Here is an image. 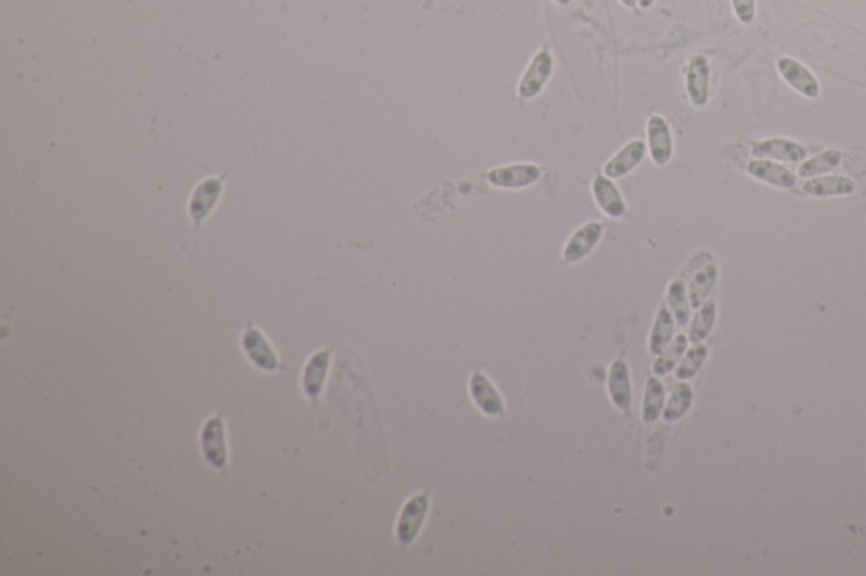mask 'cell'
<instances>
[{
	"label": "cell",
	"instance_id": "obj_30",
	"mask_svg": "<svg viewBox=\"0 0 866 576\" xmlns=\"http://www.w3.org/2000/svg\"><path fill=\"white\" fill-rule=\"evenodd\" d=\"M620 2H622V7H626V9H635L638 5V0H620Z\"/></svg>",
	"mask_w": 866,
	"mask_h": 576
},
{
	"label": "cell",
	"instance_id": "obj_25",
	"mask_svg": "<svg viewBox=\"0 0 866 576\" xmlns=\"http://www.w3.org/2000/svg\"><path fill=\"white\" fill-rule=\"evenodd\" d=\"M667 299L670 305V311L676 318L678 326H686L690 320V299L689 291L684 279H676L670 282L668 291H667Z\"/></svg>",
	"mask_w": 866,
	"mask_h": 576
},
{
	"label": "cell",
	"instance_id": "obj_12",
	"mask_svg": "<svg viewBox=\"0 0 866 576\" xmlns=\"http://www.w3.org/2000/svg\"><path fill=\"white\" fill-rule=\"evenodd\" d=\"M709 88H711L709 61L703 54H696L690 58L686 68V90L689 95L690 102L696 107L707 105Z\"/></svg>",
	"mask_w": 866,
	"mask_h": 576
},
{
	"label": "cell",
	"instance_id": "obj_21",
	"mask_svg": "<svg viewBox=\"0 0 866 576\" xmlns=\"http://www.w3.org/2000/svg\"><path fill=\"white\" fill-rule=\"evenodd\" d=\"M692 401H694V389L686 380H680L676 384L670 398L665 402L663 419L667 423H676L678 419H682L689 413Z\"/></svg>",
	"mask_w": 866,
	"mask_h": 576
},
{
	"label": "cell",
	"instance_id": "obj_31",
	"mask_svg": "<svg viewBox=\"0 0 866 576\" xmlns=\"http://www.w3.org/2000/svg\"><path fill=\"white\" fill-rule=\"evenodd\" d=\"M554 2L557 5H562V7H567L572 4V0H554Z\"/></svg>",
	"mask_w": 866,
	"mask_h": 576
},
{
	"label": "cell",
	"instance_id": "obj_10",
	"mask_svg": "<svg viewBox=\"0 0 866 576\" xmlns=\"http://www.w3.org/2000/svg\"><path fill=\"white\" fill-rule=\"evenodd\" d=\"M604 227L599 222H587L577 228L570 237L562 251V261L566 264H577L585 259L595 249V245L603 239Z\"/></svg>",
	"mask_w": 866,
	"mask_h": 576
},
{
	"label": "cell",
	"instance_id": "obj_6",
	"mask_svg": "<svg viewBox=\"0 0 866 576\" xmlns=\"http://www.w3.org/2000/svg\"><path fill=\"white\" fill-rule=\"evenodd\" d=\"M554 56L548 50H540L539 53H535L518 83V96L523 100L539 96L554 73Z\"/></svg>",
	"mask_w": 866,
	"mask_h": 576
},
{
	"label": "cell",
	"instance_id": "obj_1",
	"mask_svg": "<svg viewBox=\"0 0 866 576\" xmlns=\"http://www.w3.org/2000/svg\"><path fill=\"white\" fill-rule=\"evenodd\" d=\"M227 176H229L227 173L207 176L195 185V188L191 189L189 198V215L193 228L197 232L203 227V224L208 220L210 215L214 214L216 205L222 200Z\"/></svg>",
	"mask_w": 866,
	"mask_h": 576
},
{
	"label": "cell",
	"instance_id": "obj_28",
	"mask_svg": "<svg viewBox=\"0 0 866 576\" xmlns=\"http://www.w3.org/2000/svg\"><path fill=\"white\" fill-rule=\"evenodd\" d=\"M732 11L738 21L743 24H751L757 17V0H731Z\"/></svg>",
	"mask_w": 866,
	"mask_h": 576
},
{
	"label": "cell",
	"instance_id": "obj_7",
	"mask_svg": "<svg viewBox=\"0 0 866 576\" xmlns=\"http://www.w3.org/2000/svg\"><path fill=\"white\" fill-rule=\"evenodd\" d=\"M469 396L473 399L474 406L487 417L496 419L504 415V401L501 398L500 390L489 380V377L484 372L474 370L473 376L469 379Z\"/></svg>",
	"mask_w": 866,
	"mask_h": 576
},
{
	"label": "cell",
	"instance_id": "obj_3",
	"mask_svg": "<svg viewBox=\"0 0 866 576\" xmlns=\"http://www.w3.org/2000/svg\"><path fill=\"white\" fill-rule=\"evenodd\" d=\"M200 446L205 462L220 473H226L229 465V444L227 429L222 413L212 415L203 425L200 433Z\"/></svg>",
	"mask_w": 866,
	"mask_h": 576
},
{
	"label": "cell",
	"instance_id": "obj_16",
	"mask_svg": "<svg viewBox=\"0 0 866 576\" xmlns=\"http://www.w3.org/2000/svg\"><path fill=\"white\" fill-rule=\"evenodd\" d=\"M751 154L757 160H770V161L780 162H802L807 156V151L798 142L788 141V139H767L755 144Z\"/></svg>",
	"mask_w": 866,
	"mask_h": 576
},
{
	"label": "cell",
	"instance_id": "obj_26",
	"mask_svg": "<svg viewBox=\"0 0 866 576\" xmlns=\"http://www.w3.org/2000/svg\"><path fill=\"white\" fill-rule=\"evenodd\" d=\"M716 301H713V299L705 301L701 308H697L694 320L690 322L689 342H692L694 345L704 342L713 332V326L716 322Z\"/></svg>",
	"mask_w": 866,
	"mask_h": 576
},
{
	"label": "cell",
	"instance_id": "obj_24",
	"mask_svg": "<svg viewBox=\"0 0 866 576\" xmlns=\"http://www.w3.org/2000/svg\"><path fill=\"white\" fill-rule=\"evenodd\" d=\"M841 161H843V154L839 151L827 149V151H823L821 154L814 156L811 160L802 162L798 166V176L804 178V179H811V178L825 175V173L836 169Z\"/></svg>",
	"mask_w": 866,
	"mask_h": 576
},
{
	"label": "cell",
	"instance_id": "obj_29",
	"mask_svg": "<svg viewBox=\"0 0 866 576\" xmlns=\"http://www.w3.org/2000/svg\"><path fill=\"white\" fill-rule=\"evenodd\" d=\"M657 0H638V7L640 9H650Z\"/></svg>",
	"mask_w": 866,
	"mask_h": 576
},
{
	"label": "cell",
	"instance_id": "obj_13",
	"mask_svg": "<svg viewBox=\"0 0 866 576\" xmlns=\"http://www.w3.org/2000/svg\"><path fill=\"white\" fill-rule=\"evenodd\" d=\"M608 394L609 399L616 409L622 413H628L633 401V386H631V376H630V367L622 359H616L611 363L608 372Z\"/></svg>",
	"mask_w": 866,
	"mask_h": 576
},
{
	"label": "cell",
	"instance_id": "obj_2",
	"mask_svg": "<svg viewBox=\"0 0 866 576\" xmlns=\"http://www.w3.org/2000/svg\"><path fill=\"white\" fill-rule=\"evenodd\" d=\"M428 509H430V490H423L406 500L400 510L396 527H394V536L400 546L408 548L419 539V533L427 521Z\"/></svg>",
	"mask_w": 866,
	"mask_h": 576
},
{
	"label": "cell",
	"instance_id": "obj_4",
	"mask_svg": "<svg viewBox=\"0 0 866 576\" xmlns=\"http://www.w3.org/2000/svg\"><path fill=\"white\" fill-rule=\"evenodd\" d=\"M241 347L247 361L263 372H280L286 369L280 355L271 345L268 336L264 335V332L253 323H247L244 328Z\"/></svg>",
	"mask_w": 866,
	"mask_h": 576
},
{
	"label": "cell",
	"instance_id": "obj_15",
	"mask_svg": "<svg viewBox=\"0 0 866 576\" xmlns=\"http://www.w3.org/2000/svg\"><path fill=\"white\" fill-rule=\"evenodd\" d=\"M645 154L647 144L641 139L630 141L603 166V175L611 179H620L622 176L630 175L640 166V162L645 160Z\"/></svg>",
	"mask_w": 866,
	"mask_h": 576
},
{
	"label": "cell",
	"instance_id": "obj_14",
	"mask_svg": "<svg viewBox=\"0 0 866 576\" xmlns=\"http://www.w3.org/2000/svg\"><path fill=\"white\" fill-rule=\"evenodd\" d=\"M591 191L599 210L609 218H622L628 214V206L624 203L622 191L608 176H594L591 183Z\"/></svg>",
	"mask_w": 866,
	"mask_h": 576
},
{
	"label": "cell",
	"instance_id": "obj_11",
	"mask_svg": "<svg viewBox=\"0 0 866 576\" xmlns=\"http://www.w3.org/2000/svg\"><path fill=\"white\" fill-rule=\"evenodd\" d=\"M332 353H334L332 347L318 350L311 355L303 367L301 388L310 401H318V398L324 394L325 379L330 369Z\"/></svg>",
	"mask_w": 866,
	"mask_h": 576
},
{
	"label": "cell",
	"instance_id": "obj_9",
	"mask_svg": "<svg viewBox=\"0 0 866 576\" xmlns=\"http://www.w3.org/2000/svg\"><path fill=\"white\" fill-rule=\"evenodd\" d=\"M647 149L653 164L665 166L674 154V139L668 122L660 114L650 115L647 121Z\"/></svg>",
	"mask_w": 866,
	"mask_h": 576
},
{
	"label": "cell",
	"instance_id": "obj_20",
	"mask_svg": "<svg viewBox=\"0 0 866 576\" xmlns=\"http://www.w3.org/2000/svg\"><path fill=\"white\" fill-rule=\"evenodd\" d=\"M717 281V268L714 264H705L701 269H697L692 276L689 282V299L692 308H701L704 303L707 301V296L711 295L713 288Z\"/></svg>",
	"mask_w": 866,
	"mask_h": 576
},
{
	"label": "cell",
	"instance_id": "obj_27",
	"mask_svg": "<svg viewBox=\"0 0 866 576\" xmlns=\"http://www.w3.org/2000/svg\"><path fill=\"white\" fill-rule=\"evenodd\" d=\"M707 353H709V350H707L705 345H701V343H697L696 347L687 350L676 367L677 379H678V380H689V379L696 376V374L701 370L704 362H705Z\"/></svg>",
	"mask_w": 866,
	"mask_h": 576
},
{
	"label": "cell",
	"instance_id": "obj_17",
	"mask_svg": "<svg viewBox=\"0 0 866 576\" xmlns=\"http://www.w3.org/2000/svg\"><path fill=\"white\" fill-rule=\"evenodd\" d=\"M748 173L758 181L777 188H792L797 183L796 176L788 168L770 160H753L748 164Z\"/></svg>",
	"mask_w": 866,
	"mask_h": 576
},
{
	"label": "cell",
	"instance_id": "obj_5",
	"mask_svg": "<svg viewBox=\"0 0 866 576\" xmlns=\"http://www.w3.org/2000/svg\"><path fill=\"white\" fill-rule=\"evenodd\" d=\"M541 178L540 166L533 162H516L508 166L493 168L486 173L491 187L502 189H521L533 187Z\"/></svg>",
	"mask_w": 866,
	"mask_h": 576
},
{
	"label": "cell",
	"instance_id": "obj_18",
	"mask_svg": "<svg viewBox=\"0 0 866 576\" xmlns=\"http://www.w3.org/2000/svg\"><path fill=\"white\" fill-rule=\"evenodd\" d=\"M854 189L856 185L848 176H817V178L807 179L802 185L804 193L817 198L844 197V195H852Z\"/></svg>",
	"mask_w": 866,
	"mask_h": 576
},
{
	"label": "cell",
	"instance_id": "obj_8",
	"mask_svg": "<svg viewBox=\"0 0 866 576\" xmlns=\"http://www.w3.org/2000/svg\"><path fill=\"white\" fill-rule=\"evenodd\" d=\"M777 69L780 77L790 85V88H794L797 94L804 95L806 98H811V100L819 98L821 95L819 80L806 65H802L800 61L790 56H782L777 61Z\"/></svg>",
	"mask_w": 866,
	"mask_h": 576
},
{
	"label": "cell",
	"instance_id": "obj_19",
	"mask_svg": "<svg viewBox=\"0 0 866 576\" xmlns=\"http://www.w3.org/2000/svg\"><path fill=\"white\" fill-rule=\"evenodd\" d=\"M674 330H676V318L670 309L662 306L657 313V318L650 332L649 350L651 355H660L663 350L668 347V343L674 340Z\"/></svg>",
	"mask_w": 866,
	"mask_h": 576
},
{
	"label": "cell",
	"instance_id": "obj_22",
	"mask_svg": "<svg viewBox=\"0 0 866 576\" xmlns=\"http://www.w3.org/2000/svg\"><path fill=\"white\" fill-rule=\"evenodd\" d=\"M665 388L662 380L657 377H649L647 388H645V396H643V406H641V417L645 423H657L663 415L665 409Z\"/></svg>",
	"mask_w": 866,
	"mask_h": 576
},
{
	"label": "cell",
	"instance_id": "obj_23",
	"mask_svg": "<svg viewBox=\"0 0 866 576\" xmlns=\"http://www.w3.org/2000/svg\"><path fill=\"white\" fill-rule=\"evenodd\" d=\"M687 347H689V336L677 335L676 338L668 343V347L663 350L660 355H657V361L651 365L653 374L657 377H662L670 374L672 370H676V367L678 365V362H680V359H682L684 353L687 352Z\"/></svg>",
	"mask_w": 866,
	"mask_h": 576
}]
</instances>
